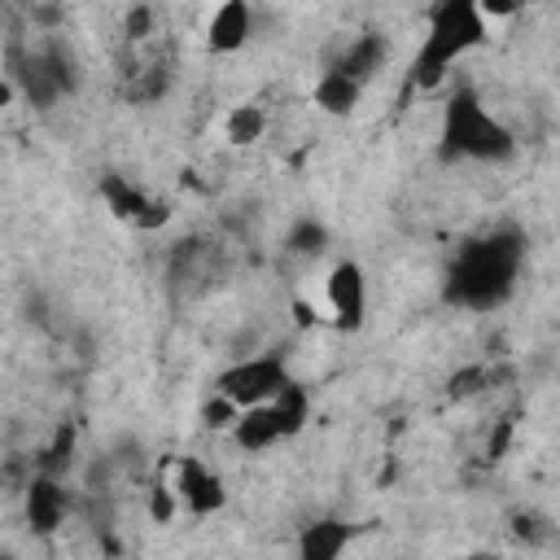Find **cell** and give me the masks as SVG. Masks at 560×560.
I'll use <instances>...</instances> for the list:
<instances>
[{
  "label": "cell",
  "mask_w": 560,
  "mask_h": 560,
  "mask_svg": "<svg viewBox=\"0 0 560 560\" xmlns=\"http://www.w3.org/2000/svg\"><path fill=\"white\" fill-rule=\"evenodd\" d=\"M521 262H525V241L512 228L486 232L455 249V262L446 267V298L468 311H490L512 293Z\"/></svg>",
  "instance_id": "1"
},
{
  "label": "cell",
  "mask_w": 560,
  "mask_h": 560,
  "mask_svg": "<svg viewBox=\"0 0 560 560\" xmlns=\"http://www.w3.org/2000/svg\"><path fill=\"white\" fill-rule=\"evenodd\" d=\"M438 149L446 162L468 158V162H508L516 153V131L481 105L472 88H459L442 105V127H438Z\"/></svg>",
  "instance_id": "2"
},
{
  "label": "cell",
  "mask_w": 560,
  "mask_h": 560,
  "mask_svg": "<svg viewBox=\"0 0 560 560\" xmlns=\"http://www.w3.org/2000/svg\"><path fill=\"white\" fill-rule=\"evenodd\" d=\"M486 13L477 9V0H438L429 9V31L424 44L411 61V83L416 88H438L446 79V70L472 52L486 39Z\"/></svg>",
  "instance_id": "3"
},
{
  "label": "cell",
  "mask_w": 560,
  "mask_h": 560,
  "mask_svg": "<svg viewBox=\"0 0 560 560\" xmlns=\"http://www.w3.org/2000/svg\"><path fill=\"white\" fill-rule=\"evenodd\" d=\"M284 385H289V368H284L276 354H249V359L232 363L228 372H219V389H223L228 398H236L241 407L267 402V398H276Z\"/></svg>",
  "instance_id": "4"
},
{
  "label": "cell",
  "mask_w": 560,
  "mask_h": 560,
  "mask_svg": "<svg viewBox=\"0 0 560 560\" xmlns=\"http://www.w3.org/2000/svg\"><path fill=\"white\" fill-rule=\"evenodd\" d=\"M162 472L171 477V486H175L179 503H184L192 516H210V512H219V508H223V499H228V490H223L219 472H214V468H206V464H201V459H192V455L166 459V464H162Z\"/></svg>",
  "instance_id": "5"
},
{
  "label": "cell",
  "mask_w": 560,
  "mask_h": 560,
  "mask_svg": "<svg viewBox=\"0 0 560 560\" xmlns=\"http://www.w3.org/2000/svg\"><path fill=\"white\" fill-rule=\"evenodd\" d=\"M324 306L337 328H359L368 311V280L354 262H337L324 280Z\"/></svg>",
  "instance_id": "6"
},
{
  "label": "cell",
  "mask_w": 560,
  "mask_h": 560,
  "mask_svg": "<svg viewBox=\"0 0 560 560\" xmlns=\"http://www.w3.org/2000/svg\"><path fill=\"white\" fill-rule=\"evenodd\" d=\"M101 192H105L109 210H114L118 219H131L136 228H162V223L171 219V206H166V201L149 197L140 184H127L122 175H105V179H101Z\"/></svg>",
  "instance_id": "7"
},
{
  "label": "cell",
  "mask_w": 560,
  "mask_h": 560,
  "mask_svg": "<svg viewBox=\"0 0 560 560\" xmlns=\"http://www.w3.org/2000/svg\"><path fill=\"white\" fill-rule=\"evenodd\" d=\"M219 271H223V262H219V249H214L210 241H184V245L171 254V280H175V289H179L184 298L210 289Z\"/></svg>",
  "instance_id": "8"
},
{
  "label": "cell",
  "mask_w": 560,
  "mask_h": 560,
  "mask_svg": "<svg viewBox=\"0 0 560 560\" xmlns=\"http://www.w3.org/2000/svg\"><path fill=\"white\" fill-rule=\"evenodd\" d=\"M249 35H254V9H249V0H219V9L206 22V48L228 57V52H241Z\"/></svg>",
  "instance_id": "9"
},
{
  "label": "cell",
  "mask_w": 560,
  "mask_h": 560,
  "mask_svg": "<svg viewBox=\"0 0 560 560\" xmlns=\"http://www.w3.org/2000/svg\"><path fill=\"white\" fill-rule=\"evenodd\" d=\"M280 438H293V433H289V424H284V416H280V407H276L271 398L245 407L241 420L232 424V442H236L241 451H267V446H276Z\"/></svg>",
  "instance_id": "10"
},
{
  "label": "cell",
  "mask_w": 560,
  "mask_h": 560,
  "mask_svg": "<svg viewBox=\"0 0 560 560\" xmlns=\"http://www.w3.org/2000/svg\"><path fill=\"white\" fill-rule=\"evenodd\" d=\"M70 512V499L61 490V481L52 472H39L31 486H26V521L35 534H52Z\"/></svg>",
  "instance_id": "11"
},
{
  "label": "cell",
  "mask_w": 560,
  "mask_h": 560,
  "mask_svg": "<svg viewBox=\"0 0 560 560\" xmlns=\"http://www.w3.org/2000/svg\"><path fill=\"white\" fill-rule=\"evenodd\" d=\"M385 57H389V44H385V35H359V39H350L346 48H341V57L332 61L337 70H346L350 79H359V83H368L381 66H385Z\"/></svg>",
  "instance_id": "12"
},
{
  "label": "cell",
  "mask_w": 560,
  "mask_h": 560,
  "mask_svg": "<svg viewBox=\"0 0 560 560\" xmlns=\"http://www.w3.org/2000/svg\"><path fill=\"white\" fill-rule=\"evenodd\" d=\"M359 96H363V83L350 79V74L337 70V66H328V70L319 74V83H315V105H319L324 114H332V118H346V114L359 105Z\"/></svg>",
  "instance_id": "13"
},
{
  "label": "cell",
  "mask_w": 560,
  "mask_h": 560,
  "mask_svg": "<svg viewBox=\"0 0 560 560\" xmlns=\"http://www.w3.org/2000/svg\"><path fill=\"white\" fill-rule=\"evenodd\" d=\"M350 542V525L346 521H311L298 538V551L306 560H337Z\"/></svg>",
  "instance_id": "14"
},
{
  "label": "cell",
  "mask_w": 560,
  "mask_h": 560,
  "mask_svg": "<svg viewBox=\"0 0 560 560\" xmlns=\"http://www.w3.org/2000/svg\"><path fill=\"white\" fill-rule=\"evenodd\" d=\"M262 131H267V114H262L258 105H236V109L228 114V122H223V136H228V144H236V149L258 144Z\"/></svg>",
  "instance_id": "15"
},
{
  "label": "cell",
  "mask_w": 560,
  "mask_h": 560,
  "mask_svg": "<svg viewBox=\"0 0 560 560\" xmlns=\"http://www.w3.org/2000/svg\"><path fill=\"white\" fill-rule=\"evenodd\" d=\"M284 249L298 254V258H319L328 249V228L315 223V219H298L289 228V236H284Z\"/></svg>",
  "instance_id": "16"
},
{
  "label": "cell",
  "mask_w": 560,
  "mask_h": 560,
  "mask_svg": "<svg viewBox=\"0 0 560 560\" xmlns=\"http://www.w3.org/2000/svg\"><path fill=\"white\" fill-rule=\"evenodd\" d=\"M70 455H74V429H70V424H61V429L52 433V442L44 446V455H39V472L61 477V472H66V464H70Z\"/></svg>",
  "instance_id": "17"
},
{
  "label": "cell",
  "mask_w": 560,
  "mask_h": 560,
  "mask_svg": "<svg viewBox=\"0 0 560 560\" xmlns=\"http://www.w3.org/2000/svg\"><path fill=\"white\" fill-rule=\"evenodd\" d=\"M241 402L236 398H228L223 389H214V398H206V407H201V420H206V429H228L232 433V424L241 420Z\"/></svg>",
  "instance_id": "18"
},
{
  "label": "cell",
  "mask_w": 560,
  "mask_h": 560,
  "mask_svg": "<svg viewBox=\"0 0 560 560\" xmlns=\"http://www.w3.org/2000/svg\"><path fill=\"white\" fill-rule=\"evenodd\" d=\"M490 381H494V372H490V368H481V363L459 368V372L451 376V398H472V394L490 389Z\"/></svg>",
  "instance_id": "19"
},
{
  "label": "cell",
  "mask_w": 560,
  "mask_h": 560,
  "mask_svg": "<svg viewBox=\"0 0 560 560\" xmlns=\"http://www.w3.org/2000/svg\"><path fill=\"white\" fill-rule=\"evenodd\" d=\"M122 35L131 39V44H144L149 35H153V9L140 0V4H131V13H127V22H122Z\"/></svg>",
  "instance_id": "20"
},
{
  "label": "cell",
  "mask_w": 560,
  "mask_h": 560,
  "mask_svg": "<svg viewBox=\"0 0 560 560\" xmlns=\"http://www.w3.org/2000/svg\"><path fill=\"white\" fill-rule=\"evenodd\" d=\"M521 4H525V0H477V9L486 13V22H503V18L521 13Z\"/></svg>",
  "instance_id": "21"
},
{
  "label": "cell",
  "mask_w": 560,
  "mask_h": 560,
  "mask_svg": "<svg viewBox=\"0 0 560 560\" xmlns=\"http://www.w3.org/2000/svg\"><path fill=\"white\" fill-rule=\"evenodd\" d=\"M508 438H512V420H499L494 433H490V442H486V459H499L508 451Z\"/></svg>",
  "instance_id": "22"
},
{
  "label": "cell",
  "mask_w": 560,
  "mask_h": 560,
  "mask_svg": "<svg viewBox=\"0 0 560 560\" xmlns=\"http://www.w3.org/2000/svg\"><path fill=\"white\" fill-rule=\"evenodd\" d=\"M538 525H542L538 516H516V534H521L525 542H538V538H542V529H538Z\"/></svg>",
  "instance_id": "23"
}]
</instances>
